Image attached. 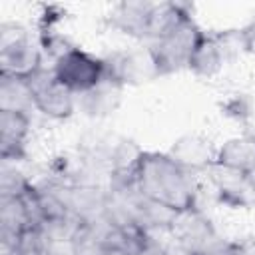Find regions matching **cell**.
<instances>
[{
	"label": "cell",
	"instance_id": "6da1fadb",
	"mask_svg": "<svg viewBox=\"0 0 255 255\" xmlns=\"http://www.w3.org/2000/svg\"><path fill=\"white\" fill-rule=\"evenodd\" d=\"M135 187L145 199L161 203L173 211L197 207L195 173L179 165L167 151H143Z\"/></svg>",
	"mask_w": 255,
	"mask_h": 255
},
{
	"label": "cell",
	"instance_id": "3957f363",
	"mask_svg": "<svg viewBox=\"0 0 255 255\" xmlns=\"http://www.w3.org/2000/svg\"><path fill=\"white\" fill-rule=\"evenodd\" d=\"M44 68V50L20 22L0 24V74L30 78Z\"/></svg>",
	"mask_w": 255,
	"mask_h": 255
},
{
	"label": "cell",
	"instance_id": "52a82bcc",
	"mask_svg": "<svg viewBox=\"0 0 255 255\" xmlns=\"http://www.w3.org/2000/svg\"><path fill=\"white\" fill-rule=\"evenodd\" d=\"M169 233L189 255H201L219 239L211 219L199 207L177 211Z\"/></svg>",
	"mask_w": 255,
	"mask_h": 255
},
{
	"label": "cell",
	"instance_id": "30bf717a",
	"mask_svg": "<svg viewBox=\"0 0 255 255\" xmlns=\"http://www.w3.org/2000/svg\"><path fill=\"white\" fill-rule=\"evenodd\" d=\"M215 149L211 141L199 133H185L173 141L167 151L179 165H183L191 173L209 171L215 163Z\"/></svg>",
	"mask_w": 255,
	"mask_h": 255
},
{
	"label": "cell",
	"instance_id": "7c38bea8",
	"mask_svg": "<svg viewBox=\"0 0 255 255\" xmlns=\"http://www.w3.org/2000/svg\"><path fill=\"white\" fill-rule=\"evenodd\" d=\"M0 110L24 112V114H30L32 110H36L32 90L26 78L0 74Z\"/></svg>",
	"mask_w": 255,
	"mask_h": 255
},
{
	"label": "cell",
	"instance_id": "2e32d148",
	"mask_svg": "<svg viewBox=\"0 0 255 255\" xmlns=\"http://www.w3.org/2000/svg\"><path fill=\"white\" fill-rule=\"evenodd\" d=\"M231 255H255V239L253 237L235 239L231 245Z\"/></svg>",
	"mask_w": 255,
	"mask_h": 255
},
{
	"label": "cell",
	"instance_id": "5bb4252c",
	"mask_svg": "<svg viewBox=\"0 0 255 255\" xmlns=\"http://www.w3.org/2000/svg\"><path fill=\"white\" fill-rule=\"evenodd\" d=\"M32 177L16 167L12 161H2L0 169V197H22L32 189Z\"/></svg>",
	"mask_w": 255,
	"mask_h": 255
},
{
	"label": "cell",
	"instance_id": "9a60e30c",
	"mask_svg": "<svg viewBox=\"0 0 255 255\" xmlns=\"http://www.w3.org/2000/svg\"><path fill=\"white\" fill-rule=\"evenodd\" d=\"M76 247H78V255H128L126 249L120 247H106L100 243H94L86 237H78L76 239Z\"/></svg>",
	"mask_w": 255,
	"mask_h": 255
},
{
	"label": "cell",
	"instance_id": "ba28073f",
	"mask_svg": "<svg viewBox=\"0 0 255 255\" xmlns=\"http://www.w3.org/2000/svg\"><path fill=\"white\" fill-rule=\"evenodd\" d=\"M153 8L155 2H120L106 16V22L120 34L141 40L145 44L151 32Z\"/></svg>",
	"mask_w": 255,
	"mask_h": 255
},
{
	"label": "cell",
	"instance_id": "277c9868",
	"mask_svg": "<svg viewBox=\"0 0 255 255\" xmlns=\"http://www.w3.org/2000/svg\"><path fill=\"white\" fill-rule=\"evenodd\" d=\"M50 68L58 78V82L66 86L76 98L96 90L108 78L106 60L78 46H70L68 50H64L50 64Z\"/></svg>",
	"mask_w": 255,
	"mask_h": 255
},
{
	"label": "cell",
	"instance_id": "5b68a950",
	"mask_svg": "<svg viewBox=\"0 0 255 255\" xmlns=\"http://www.w3.org/2000/svg\"><path fill=\"white\" fill-rule=\"evenodd\" d=\"M32 90V98H34V106L36 112L44 114L46 118L52 120H68L78 106V98L58 82V78L54 76L52 68L44 66L42 70H38L34 76L26 78Z\"/></svg>",
	"mask_w": 255,
	"mask_h": 255
},
{
	"label": "cell",
	"instance_id": "4fadbf2b",
	"mask_svg": "<svg viewBox=\"0 0 255 255\" xmlns=\"http://www.w3.org/2000/svg\"><path fill=\"white\" fill-rule=\"evenodd\" d=\"M122 86L106 80L102 86H98L96 90L84 94L78 98V104L84 108L86 114L90 116H108L112 114L118 104H120V94H122Z\"/></svg>",
	"mask_w": 255,
	"mask_h": 255
},
{
	"label": "cell",
	"instance_id": "8fae6325",
	"mask_svg": "<svg viewBox=\"0 0 255 255\" xmlns=\"http://www.w3.org/2000/svg\"><path fill=\"white\" fill-rule=\"evenodd\" d=\"M213 165L247 175L255 165V135L243 133L225 139L215 149Z\"/></svg>",
	"mask_w": 255,
	"mask_h": 255
},
{
	"label": "cell",
	"instance_id": "9c48e42d",
	"mask_svg": "<svg viewBox=\"0 0 255 255\" xmlns=\"http://www.w3.org/2000/svg\"><path fill=\"white\" fill-rule=\"evenodd\" d=\"M32 118L24 112L0 110V157L2 161L26 159V143L30 137Z\"/></svg>",
	"mask_w": 255,
	"mask_h": 255
},
{
	"label": "cell",
	"instance_id": "8992f818",
	"mask_svg": "<svg viewBox=\"0 0 255 255\" xmlns=\"http://www.w3.org/2000/svg\"><path fill=\"white\" fill-rule=\"evenodd\" d=\"M104 60H106V70H108L106 80L122 88L157 78L151 52L145 44L137 50H116L104 56Z\"/></svg>",
	"mask_w": 255,
	"mask_h": 255
},
{
	"label": "cell",
	"instance_id": "7a4b0ae2",
	"mask_svg": "<svg viewBox=\"0 0 255 255\" xmlns=\"http://www.w3.org/2000/svg\"><path fill=\"white\" fill-rule=\"evenodd\" d=\"M203 32L205 30H201L197 26L193 16H185L167 34H163L161 38H157L153 42H147L145 46L151 52L157 78L187 70L189 60H191Z\"/></svg>",
	"mask_w": 255,
	"mask_h": 255
}]
</instances>
